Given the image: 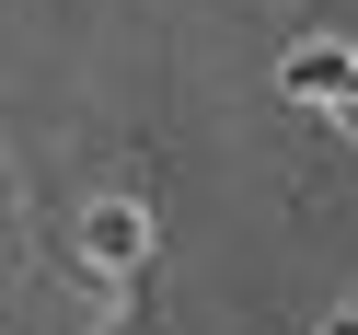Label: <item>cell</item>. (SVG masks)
I'll return each instance as SVG.
<instances>
[{
    "instance_id": "6da1fadb",
    "label": "cell",
    "mask_w": 358,
    "mask_h": 335,
    "mask_svg": "<svg viewBox=\"0 0 358 335\" xmlns=\"http://www.w3.org/2000/svg\"><path fill=\"white\" fill-rule=\"evenodd\" d=\"M81 255L93 266H139L150 255V208L139 197H93V208H81Z\"/></svg>"
},
{
    "instance_id": "7a4b0ae2",
    "label": "cell",
    "mask_w": 358,
    "mask_h": 335,
    "mask_svg": "<svg viewBox=\"0 0 358 335\" xmlns=\"http://www.w3.org/2000/svg\"><path fill=\"white\" fill-rule=\"evenodd\" d=\"M347 70H358V47L312 35V47H289V58H278V93H301V104H335V93H347Z\"/></svg>"
},
{
    "instance_id": "3957f363",
    "label": "cell",
    "mask_w": 358,
    "mask_h": 335,
    "mask_svg": "<svg viewBox=\"0 0 358 335\" xmlns=\"http://www.w3.org/2000/svg\"><path fill=\"white\" fill-rule=\"evenodd\" d=\"M324 116H335V127H347V139H358V70H347V93H335Z\"/></svg>"
},
{
    "instance_id": "277c9868",
    "label": "cell",
    "mask_w": 358,
    "mask_h": 335,
    "mask_svg": "<svg viewBox=\"0 0 358 335\" xmlns=\"http://www.w3.org/2000/svg\"><path fill=\"white\" fill-rule=\"evenodd\" d=\"M324 335H358V301H347V312H324Z\"/></svg>"
}]
</instances>
